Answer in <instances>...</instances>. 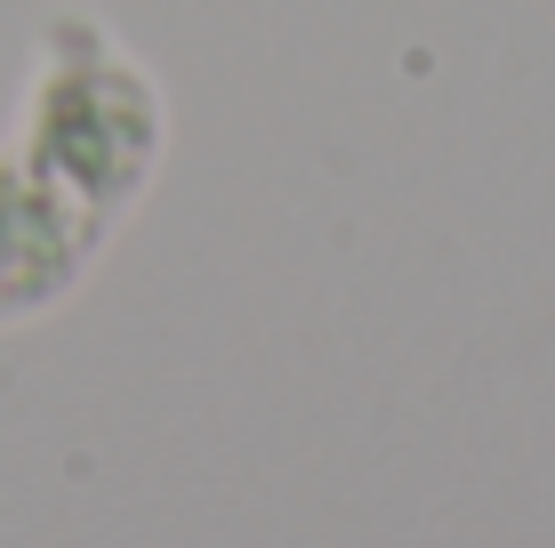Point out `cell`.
<instances>
[{
  "instance_id": "1",
  "label": "cell",
  "mask_w": 555,
  "mask_h": 548,
  "mask_svg": "<svg viewBox=\"0 0 555 548\" xmlns=\"http://www.w3.org/2000/svg\"><path fill=\"white\" fill-rule=\"evenodd\" d=\"M162 81L98 16L56 9L0 129V331L56 315L98 275L162 178Z\"/></svg>"
}]
</instances>
